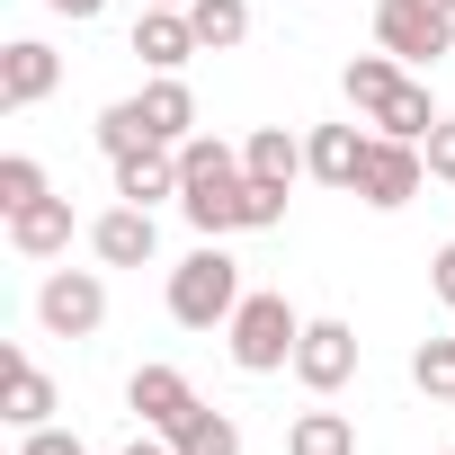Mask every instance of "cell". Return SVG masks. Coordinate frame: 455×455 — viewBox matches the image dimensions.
Instances as JSON below:
<instances>
[{"instance_id": "6da1fadb", "label": "cell", "mask_w": 455, "mask_h": 455, "mask_svg": "<svg viewBox=\"0 0 455 455\" xmlns=\"http://www.w3.org/2000/svg\"><path fill=\"white\" fill-rule=\"evenodd\" d=\"M339 90H348V108H357L375 134L428 143V125H437V99H428V81H411L393 54H357V63L339 72Z\"/></svg>"}, {"instance_id": "7a4b0ae2", "label": "cell", "mask_w": 455, "mask_h": 455, "mask_svg": "<svg viewBox=\"0 0 455 455\" xmlns=\"http://www.w3.org/2000/svg\"><path fill=\"white\" fill-rule=\"evenodd\" d=\"M242 259L233 251H223V242H196L179 268H170V322L179 331H223V322H233L242 313Z\"/></svg>"}, {"instance_id": "3957f363", "label": "cell", "mask_w": 455, "mask_h": 455, "mask_svg": "<svg viewBox=\"0 0 455 455\" xmlns=\"http://www.w3.org/2000/svg\"><path fill=\"white\" fill-rule=\"evenodd\" d=\"M223 339H233V366H242V375H277V366H295L304 313H295L286 295H242V313L223 322Z\"/></svg>"}, {"instance_id": "277c9868", "label": "cell", "mask_w": 455, "mask_h": 455, "mask_svg": "<svg viewBox=\"0 0 455 455\" xmlns=\"http://www.w3.org/2000/svg\"><path fill=\"white\" fill-rule=\"evenodd\" d=\"M375 45L393 63H437V54H455V10H437V0H375Z\"/></svg>"}, {"instance_id": "5b68a950", "label": "cell", "mask_w": 455, "mask_h": 455, "mask_svg": "<svg viewBox=\"0 0 455 455\" xmlns=\"http://www.w3.org/2000/svg\"><path fill=\"white\" fill-rule=\"evenodd\" d=\"M419 188H428V152L402 143V134H375L366 161H357V188H348V196H366L375 214H393V205H411Z\"/></svg>"}, {"instance_id": "8992f818", "label": "cell", "mask_w": 455, "mask_h": 455, "mask_svg": "<svg viewBox=\"0 0 455 455\" xmlns=\"http://www.w3.org/2000/svg\"><path fill=\"white\" fill-rule=\"evenodd\" d=\"M36 322H45L54 339H90V331L108 322V277H99V268H54V277L36 286Z\"/></svg>"}, {"instance_id": "52a82bcc", "label": "cell", "mask_w": 455, "mask_h": 455, "mask_svg": "<svg viewBox=\"0 0 455 455\" xmlns=\"http://www.w3.org/2000/svg\"><path fill=\"white\" fill-rule=\"evenodd\" d=\"M348 375H357V331H348V322H331V313H322V322H304V339H295V384L331 402Z\"/></svg>"}, {"instance_id": "ba28073f", "label": "cell", "mask_w": 455, "mask_h": 455, "mask_svg": "<svg viewBox=\"0 0 455 455\" xmlns=\"http://www.w3.org/2000/svg\"><path fill=\"white\" fill-rule=\"evenodd\" d=\"M54 90H63V54L45 36H19L10 54H0V108H10V116L36 108V99H54Z\"/></svg>"}, {"instance_id": "9c48e42d", "label": "cell", "mask_w": 455, "mask_h": 455, "mask_svg": "<svg viewBox=\"0 0 455 455\" xmlns=\"http://www.w3.org/2000/svg\"><path fill=\"white\" fill-rule=\"evenodd\" d=\"M90 251H99L108 268H143V259L161 251V223H152V205H125V196H116V205L90 223Z\"/></svg>"}, {"instance_id": "30bf717a", "label": "cell", "mask_w": 455, "mask_h": 455, "mask_svg": "<svg viewBox=\"0 0 455 455\" xmlns=\"http://www.w3.org/2000/svg\"><path fill=\"white\" fill-rule=\"evenodd\" d=\"M125 411H134L143 428H161V437H170V428L196 411V384H188L179 366H134V384H125Z\"/></svg>"}, {"instance_id": "8fae6325", "label": "cell", "mask_w": 455, "mask_h": 455, "mask_svg": "<svg viewBox=\"0 0 455 455\" xmlns=\"http://www.w3.org/2000/svg\"><path fill=\"white\" fill-rule=\"evenodd\" d=\"M10 251L19 259H63L72 251V196H36L10 214Z\"/></svg>"}, {"instance_id": "7c38bea8", "label": "cell", "mask_w": 455, "mask_h": 455, "mask_svg": "<svg viewBox=\"0 0 455 455\" xmlns=\"http://www.w3.org/2000/svg\"><path fill=\"white\" fill-rule=\"evenodd\" d=\"M134 54L152 63V72H188L205 45H196V28H188V10H143L134 19Z\"/></svg>"}, {"instance_id": "4fadbf2b", "label": "cell", "mask_w": 455, "mask_h": 455, "mask_svg": "<svg viewBox=\"0 0 455 455\" xmlns=\"http://www.w3.org/2000/svg\"><path fill=\"white\" fill-rule=\"evenodd\" d=\"M366 143H375V134H357V125H313V134H304V179H322V188H357Z\"/></svg>"}, {"instance_id": "5bb4252c", "label": "cell", "mask_w": 455, "mask_h": 455, "mask_svg": "<svg viewBox=\"0 0 455 455\" xmlns=\"http://www.w3.org/2000/svg\"><path fill=\"white\" fill-rule=\"evenodd\" d=\"M116 196H125V205H161V196H179V152H170V143L116 152Z\"/></svg>"}, {"instance_id": "9a60e30c", "label": "cell", "mask_w": 455, "mask_h": 455, "mask_svg": "<svg viewBox=\"0 0 455 455\" xmlns=\"http://www.w3.org/2000/svg\"><path fill=\"white\" fill-rule=\"evenodd\" d=\"M143 125H152V143H188L196 134V90L179 81V72H152V90H143Z\"/></svg>"}, {"instance_id": "2e32d148", "label": "cell", "mask_w": 455, "mask_h": 455, "mask_svg": "<svg viewBox=\"0 0 455 455\" xmlns=\"http://www.w3.org/2000/svg\"><path fill=\"white\" fill-rule=\"evenodd\" d=\"M0 375H10V419L19 428H45L54 419V384H45V366L28 348H0Z\"/></svg>"}, {"instance_id": "e0dca14e", "label": "cell", "mask_w": 455, "mask_h": 455, "mask_svg": "<svg viewBox=\"0 0 455 455\" xmlns=\"http://www.w3.org/2000/svg\"><path fill=\"white\" fill-rule=\"evenodd\" d=\"M242 170H251L259 188H295V179H304V143H295L286 125H259V134L242 143Z\"/></svg>"}, {"instance_id": "ac0fdd59", "label": "cell", "mask_w": 455, "mask_h": 455, "mask_svg": "<svg viewBox=\"0 0 455 455\" xmlns=\"http://www.w3.org/2000/svg\"><path fill=\"white\" fill-rule=\"evenodd\" d=\"M170 446H179V455H242V419L214 411V402H196V411L170 428Z\"/></svg>"}, {"instance_id": "d6986e66", "label": "cell", "mask_w": 455, "mask_h": 455, "mask_svg": "<svg viewBox=\"0 0 455 455\" xmlns=\"http://www.w3.org/2000/svg\"><path fill=\"white\" fill-rule=\"evenodd\" d=\"M286 455H357V419L348 411H295Z\"/></svg>"}, {"instance_id": "ffe728a7", "label": "cell", "mask_w": 455, "mask_h": 455, "mask_svg": "<svg viewBox=\"0 0 455 455\" xmlns=\"http://www.w3.org/2000/svg\"><path fill=\"white\" fill-rule=\"evenodd\" d=\"M188 28H196L205 54H233L251 36V0H188Z\"/></svg>"}, {"instance_id": "44dd1931", "label": "cell", "mask_w": 455, "mask_h": 455, "mask_svg": "<svg viewBox=\"0 0 455 455\" xmlns=\"http://www.w3.org/2000/svg\"><path fill=\"white\" fill-rule=\"evenodd\" d=\"M152 143V125H143V99H116V108H99V152L116 161V152H143Z\"/></svg>"}, {"instance_id": "7402d4cb", "label": "cell", "mask_w": 455, "mask_h": 455, "mask_svg": "<svg viewBox=\"0 0 455 455\" xmlns=\"http://www.w3.org/2000/svg\"><path fill=\"white\" fill-rule=\"evenodd\" d=\"M411 384H419L428 402H455V339H419V348H411Z\"/></svg>"}, {"instance_id": "603a6c76", "label": "cell", "mask_w": 455, "mask_h": 455, "mask_svg": "<svg viewBox=\"0 0 455 455\" xmlns=\"http://www.w3.org/2000/svg\"><path fill=\"white\" fill-rule=\"evenodd\" d=\"M36 196H54L45 170H36L28 152H0V214H19V205H36Z\"/></svg>"}, {"instance_id": "cb8c5ba5", "label": "cell", "mask_w": 455, "mask_h": 455, "mask_svg": "<svg viewBox=\"0 0 455 455\" xmlns=\"http://www.w3.org/2000/svg\"><path fill=\"white\" fill-rule=\"evenodd\" d=\"M419 152H428V179H446V188H455V116H437Z\"/></svg>"}, {"instance_id": "d4e9b609", "label": "cell", "mask_w": 455, "mask_h": 455, "mask_svg": "<svg viewBox=\"0 0 455 455\" xmlns=\"http://www.w3.org/2000/svg\"><path fill=\"white\" fill-rule=\"evenodd\" d=\"M19 455H90V446H81L72 428H54V419H45V428H28V437H19Z\"/></svg>"}, {"instance_id": "484cf974", "label": "cell", "mask_w": 455, "mask_h": 455, "mask_svg": "<svg viewBox=\"0 0 455 455\" xmlns=\"http://www.w3.org/2000/svg\"><path fill=\"white\" fill-rule=\"evenodd\" d=\"M428 286H437V304H446V313H455V242H446V251H437V259H428Z\"/></svg>"}, {"instance_id": "4316f807", "label": "cell", "mask_w": 455, "mask_h": 455, "mask_svg": "<svg viewBox=\"0 0 455 455\" xmlns=\"http://www.w3.org/2000/svg\"><path fill=\"white\" fill-rule=\"evenodd\" d=\"M45 10H54V19H72V28H81V19H99V10H108V0H45Z\"/></svg>"}, {"instance_id": "83f0119b", "label": "cell", "mask_w": 455, "mask_h": 455, "mask_svg": "<svg viewBox=\"0 0 455 455\" xmlns=\"http://www.w3.org/2000/svg\"><path fill=\"white\" fill-rule=\"evenodd\" d=\"M125 455H179V446H170V437H161V428H143V437H134V446H125Z\"/></svg>"}, {"instance_id": "f1b7e54d", "label": "cell", "mask_w": 455, "mask_h": 455, "mask_svg": "<svg viewBox=\"0 0 455 455\" xmlns=\"http://www.w3.org/2000/svg\"><path fill=\"white\" fill-rule=\"evenodd\" d=\"M143 10H188V0H143Z\"/></svg>"}, {"instance_id": "f546056e", "label": "cell", "mask_w": 455, "mask_h": 455, "mask_svg": "<svg viewBox=\"0 0 455 455\" xmlns=\"http://www.w3.org/2000/svg\"><path fill=\"white\" fill-rule=\"evenodd\" d=\"M437 10H455V0H437Z\"/></svg>"}]
</instances>
